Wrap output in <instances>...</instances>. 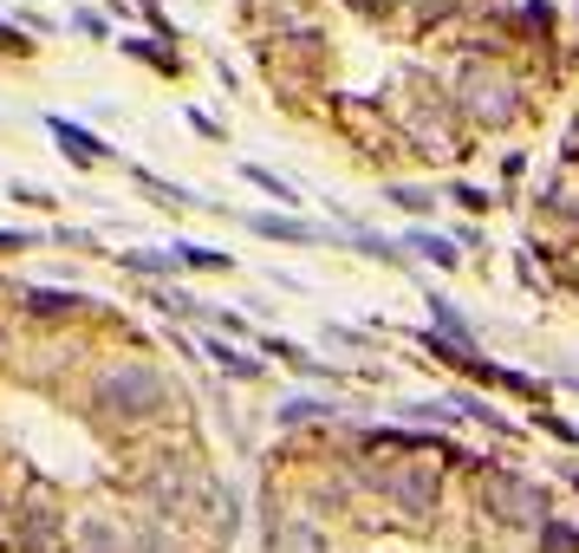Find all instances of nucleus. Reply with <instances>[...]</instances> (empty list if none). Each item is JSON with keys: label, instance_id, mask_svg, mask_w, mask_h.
<instances>
[{"label": "nucleus", "instance_id": "obj_1", "mask_svg": "<svg viewBox=\"0 0 579 553\" xmlns=\"http://www.w3.org/2000/svg\"><path fill=\"white\" fill-rule=\"evenodd\" d=\"M456 111H463L469 124L502 130V124L521 117V78H515L495 52H476V59L456 65Z\"/></svg>", "mask_w": 579, "mask_h": 553}, {"label": "nucleus", "instance_id": "obj_7", "mask_svg": "<svg viewBox=\"0 0 579 553\" xmlns=\"http://www.w3.org/2000/svg\"><path fill=\"white\" fill-rule=\"evenodd\" d=\"M254 228H261V235H287V241H313V228H300V222H274V215H254Z\"/></svg>", "mask_w": 579, "mask_h": 553}, {"label": "nucleus", "instance_id": "obj_6", "mask_svg": "<svg viewBox=\"0 0 579 553\" xmlns=\"http://www.w3.org/2000/svg\"><path fill=\"white\" fill-rule=\"evenodd\" d=\"M391 202H398V209H411V215H430V209H437V196H430V189H411V183H398V189H391Z\"/></svg>", "mask_w": 579, "mask_h": 553}, {"label": "nucleus", "instance_id": "obj_2", "mask_svg": "<svg viewBox=\"0 0 579 553\" xmlns=\"http://www.w3.org/2000/svg\"><path fill=\"white\" fill-rule=\"evenodd\" d=\"M482 508L489 515H502V521H547V495L541 489H528L521 476H508V469H489L482 476Z\"/></svg>", "mask_w": 579, "mask_h": 553}, {"label": "nucleus", "instance_id": "obj_4", "mask_svg": "<svg viewBox=\"0 0 579 553\" xmlns=\"http://www.w3.org/2000/svg\"><path fill=\"white\" fill-rule=\"evenodd\" d=\"M411 248H417L430 267H463V248H456V241H443V235H411Z\"/></svg>", "mask_w": 579, "mask_h": 553}, {"label": "nucleus", "instance_id": "obj_9", "mask_svg": "<svg viewBox=\"0 0 579 553\" xmlns=\"http://www.w3.org/2000/svg\"><path fill=\"white\" fill-rule=\"evenodd\" d=\"M567 280H574V287H579V254H574V267H567Z\"/></svg>", "mask_w": 579, "mask_h": 553}, {"label": "nucleus", "instance_id": "obj_5", "mask_svg": "<svg viewBox=\"0 0 579 553\" xmlns=\"http://www.w3.org/2000/svg\"><path fill=\"white\" fill-rule=\"evenodd\" d=\"M52 130H59V137H65V150H72V156H78V163H91V156H104V143H98V137H85V130H78V124H52Z\"/></svg>", "mask_w": 579, "mask_h": 553}, {"label": "nucleus", "instance_id": "obj_8", "mask_svg": "<svg viewBox=\"0 0 579 553\" xmlns=\"http://www.w3.org/2000/svg\"><path fill=\"white\" fill-rule=\"evenodd\" d=\"M450 202H456V209H489L495 196H482V189H469V183H456V196H450Z\"/></svg>", "mask_w": 579, "mask_h": 553}, {"label": "nucleus", "instance_id": "obj_3", "mask_svg": "<svg viewBox=\"0 0 579 553\" xmlns=\"http://www.w3.org/2000/svg\"><path fill=\"white\" fill-rule=\"evenodd\" d=\"M372 482H378L385 495H398L404 508H417V515H430V508H437V469H417V456H411L404 469H378Z\"/></svg>", "mask_w": 579, "mask_h": 553}]
</instances>
